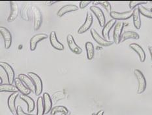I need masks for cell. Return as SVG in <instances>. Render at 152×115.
<instances>
[{"instance_id":"8","label":"cell","mask_w":152,"mask_h":115,"mask_svg":"<svg viewBox=\"0 0 152 115\" xmlns=\"http://www.w3.org/2000/svg\"><path fill=\"white\" fill-rule=\"evenodd\" d=\"M67 42L70 50L75 54L80 55L82 53V49L76 44L73 36L71 34H68L67 36Z\"/></svg>"},{"instance_id":"17","label":"cell","mask_w":152,"mask_h":115,"mask_svg":"<svg viewBox=\"0 0 152 115\" xmlns=\"http://www.w3.org/2000/svg\"><path fill=\"white\" fill-rule=\"evenodd\" d=\"M78 10V7L75 5H72V4H69V5H64V7L59 10L57 13V15L59 16V17H61V16L65 15L66 13H70V12H73L76 11Z\"/></svg>"},{"instance_id":"23","label":"cell","mask_w":152,"mask_h":115,"mask_svg":"<svg viewBox=\"0 0 152 115\" xmlns=\"http://www.w3.org/2000/svg\"><path fill=\"white\" fill-rule=\"evenodd\" d=\"M133 24L134 27L137 30H139L141 27V20H140V11L138 7H136L133 10Z\"/></svg>"},{"instance_id":"3","label":"cell","mask_w":152,"mask_h":115,"mask_svg":"<svg viewBox=\"0 0 152 115\" xmlns=\"http://www.w3.org/2000/svg\"><path fill=\"white\" fill-rule=\"evenodd\" d=\"M90 34L92 38L94 39L95 42H96V43H97L99 45L103 46V47H108V46L112 45L114 43V42L108 41L107 40V39H105L104 38H102L101 36L98 34V32L94 28L91 29Z\"/></svg>"},{"instance_id":"27","label":"cell","mask_w":152,"mask_h":115,"mask_svg":"<svg viewBox=\"0 0 152 115\" xmlns=\"http://www.w3.org/2000/svg\"><path fill=\"white\" fill-rule=\"evenodd\" d=\"M45 114L43 98L39 97L37 101V114L36 115H44Z\"/></svg>"},{"instance_id":"34","label":"cell","mask_w":152,"mask_h":115,"mask_svg":"<svg viewBox=\"0 0 152 115\" xmlns=\"http://www.w3.org/2000/svg\"><path fill=\"white\" fill-rule=\"evenodd\" d=\"M16 114L17 115H34V114L26 113L25 112L22 110L21 106H20V105H18L17 108H16Z\"/></svg>"},{"instance_id":"14","label":"cell","mask_w":152,"mask_h":115,"mask_svg":"<svg viewBox=\"0 0 152 115\" xmlns=\"http://www.w3.org/2000/svg\"><path fill=\"white\" fill-rule=\"evenodd\" d=\"M18 78L25 84L26 87L31 90V91L35 93V87L34 82L32 81L31 79L28 76L24 74H20L18 76Z\"/></svg>"},{"instance_id":"39","label":"cell","mask_w":152,"mask_h":115,"mask_svg":"<svg viewBox=\"0 0 152 115\" xmlns=\"http://www.w3.org/2000/svg\"><path fill=\"white\" fill-rule=\"evenodd\" d=\"M2 82H3L2 78H0V84H2Z\"/></svg>"},{"instance_id":"21","label":"cell","mask_w":152,"mask_h":115,"mask_svg":"<svg viewBox=\"0 0 152 115\" xmlns=\"http://www.w3.org/2000/svg\"><path fill=\"white\" fill-rule=\"evenodd\" d=\"M116 23V21L114 19H112L109 21L102 30V35L103 36V38L105 39H109V33H110L111 29L113 28V26Z\"/></svg>"},{"instance_id":"5","label":"cell","mask_w":152,"mask_h":115,"mask_svg":"<svg viewBox=\"0 0 152 115\" xmlns=\"http://www.w3.org/2000/svg\"><path fill=\"white\" fill-rule=\"evenodd\" d=\"M0 33H1L3 41H4L5 49H9L11 47L12 44V35L11 34V32H10V31L7 28L1 26V27H0Z\"/></svg>"},{"instance_id":"7","label":"cell","mask_w":152,"mask_h":115,"mask_svg":"<svg viewBox=\"0 0 152 115\" xmlns=\"http://www.w3.org/2000/svg\"><path fill=\"white\" fill-rule=\"evenodd\" d=\"M90 10L91 12H93L95 16H96V18L97 19L99 23V25L101 26V27H104L105 26V22H106V19L104 15V13L102 12V10L98 7L93 5L90 7Z\"/></svg>"},{"instance_id":"32","label":"cell","mask_w":152,"mask_h":115,"mask_svg":"<svg viewBox=\"0 0 152 115\" xmlns=\"http://www.w3.org/2000/svg\"><path fill=\"white\" fill-rule=\"evenodd\" d=\"M148 1H131L129 2V7L131 9H134L138 5H142L143 4H146Z\"/></svg>"},{"instance_id":"20","label":"cell","mask_w":152,"mask_h":115,"mask_svg":"<svg viewBox=\"0 0 152 115\" xmlns=\"http://www.w3.org/2000/svg\"><path fill=\"white\" fill-rule=\"evenodd\" d=\"M20 99L23 101H24L25 103L27 104L28 112L29 113H30L34 111L35 104L34 99H33L31 97L28 96V95H26L23 94L20 95Z\"/></svg>"},{"instance_id":"26","label":"cell","mask_w":152,"mask_h":115,"mask_svg":"<svg viewBox=\"0 0 152 115\" xmlns=\"http://www.w3.org/2000/svg\"><path fill=\"white\" fill-rule=\"evenodd\" d=\"M0 91L1 92H11V93H15L18 92V89L15 85L10 84H4L0 85Z\"/></svg>"},{"instance_id":"16","label":"cell","mask_w":152,"mask_h":115,"mask_svg":"<svg viewBox=\"0 0 152 115\" xmlns=\"http://www.w3.org/2000/svg\"><path fill=\"white\" fill-rule=\"evenodd\" d=\"M10 5H11V13L7 18L8 22H12L17 18L18 15V7L17 3L15 1H10Z\"/></svg>"},{"instance_id":"25","label":"cell","mask_w":152,"mask_h":115,"mask_svg":"<svg viewBox=\"0 0 152 115\" xmlns=\"http://www.w3.org/2000/svg\"><path fill=\"white\" fill-rule=\"evenodd\" d=\"M86 47V55H87V58L88 60H91L94 57V54H95V49L94 45L91 42H88L86 43L85 44Z\"/></svg>"},{"instance_id":"35","label":"cell","mask_w":152,"mask_h":115,"mask_svg":"<svg viewBox=\"0 0 152 115\" xmlns=\"http://www.w3.org/2000/svg\"><path fill=\"white\" fill-rule=\"evenodd\" d=\"M91 2H93V1H81L80 2V4H79V6H80V8L81 9H83L86 7Z\"/></svg>"},{"instance_id":"28","label":"cell","mask_w":152,"mask_h":115,"mask_svg":"<svg viewBox=\"0 0 152 115\" xmlns=\"http://www.w3.org/2000/svg\"><path fill=\"white\" fill-rule=\"evenodd\" d=\"M59 113H65L66 114H70V112L69 111L68 108L64 106H56L50 111V115H56Z\"/></svg>"},{"instance_id":"1","label":"cell","mask_w":152,"mask_h":115,"mask_svg":"<svg viewBox=\"0 0 152 115\" xmlns=\"http://www.w3.org/2000/svg\"><path fill=\"white\" fill-rule=\"evenodd\" d=\"M134 74L135 76H136L138 82L137 93L138 94L142 93L145 91V90H146V86H147V82H146V78H145V76L142 72L140 70H138V69L134 70Z\"/></svg>"},{"instance_id":"4","label":"cell","mask_w":152,"mask_h":115,"mask_svg":"<svg viewBox=\"0 0 152 115\" xmlns=\"http://www.w3.org/2000/svg\"><path fill=\"white\" fill-rule=\"evenodd\" d=\"M0 66L4 69V70L6 72V75L7 76V82H9V84H13L15 79V73L11 66L6 62H0Z\"/></svg>"},{"instance_id":"13","label":"cell","mask_w":152,"mask_h":115,"mask_svg":"<svg viewBox=\"0 0 152 115\" xmlns=\"http://www.w3.org/2000/svg\"><path fill=\"white\" fill-rule=\"evenodd\" d=\"M49 38H50V44L56 50L58 51H63L64 49V46L61 42H59L57 38V35L54 31H52L50 36H49Z\"/></svg>"},{"instance_id":"18","label":"cell","mask_w":152,"mask_h":115,"mask_svg":"<svg viewBox=\"0 0 152 115\" xmlns=\"http://www.w3.org/2000/svg\"><path fill=\"white\" fill-rule=\"evenodd\" d=\"M15 84L16 88L18 89V91H20V93L21 94L28 95L31 92V90L26 87L25 84L18 78H16L15 79Z\"/></svg>"},{"instance_id":"6","label":"cell","mask_w":152,"mask_h":115,"mask_svg":"<svg viewBox=\"0 0 152 115\" xmlns=\"http://www.w3.org/2000/svg\"><path fill=\"white\" fill-rule=\"evenodd\" d=\"M33 13H34V30H38L41 28L42 22V14L41 13L40 9L37 7L33 6Z\"/></svg>"},{"instance_id":"36","label":"cell","mask_w":152,"mask_h":115,"mask_svg":"<svg viewBox=\"0 0 152 115\" xmlns=\"http://www.w3.org/2000/svg\"><path fill=\"white\" fill-rule=\"evenodd\" d=\"M57 2H58V1H47L46 3H47L48 5H51L52 4H54V3H56Z\"/></svg>"},{"instance_id":"42","label":"cell","mask_w":152,"mask_h":115,"mask_svg":"<svg viewBox=\"0 0 152 115\" xmlns=\"http://www.w3.org/2000/svg\"><path fill=\"white\" fill-rule=\"evenodd\" d=\"M151 67H152V66H151Z\"/></svg>"},{"instance_id":"15","label":"cell","mask_w":152,"mask_h":115,"mask_svg":"<svg viewBox=\"0 0 152 115\" xmlns=\"http://www.w3.org/2000/svg\"><path fill=\"white\" fill-rule=\"evenodd\" d=\"M18 96V92H15L12 93L9 95L7 100V105L9 111L12 114H16V108L15 106V101L16 98Z\"/></svg>"},{"instance_id":"33","label":"cell","mask_w":152,"mask_h":115,"mask_svg":"<svg viewBox=\"0 0 152 115\" xmlns=\"http://www.w3.org/2000/svg\"><path fill=\"white\" fill-rule=\"evenodd\" d=\"M64 97H65V95L64 93H55L54 95V96H53V100H54V103H56V102H58L59 100L62 99H64Z\"/></svg>"},{"instance_id":"38","label":"cell","mask_w":152,"mask_h":115,"mask_svg":"<svg viewBox=\"0 0 152 115\" xmlns=\"http://www.w3.org/2000/svg\"><path fill=\"white\" fill-rule=\"evenodd\" d=\"M104 114V111L103 110H101L98 112V113L96 114V115H103Z\"/></svg>"},{"instance_id":"40","label":"cell","mask_w":152,"mask_h":115,"mask_svg":"<svg viewBox=\"0 0 152 115\" xmlns=\"http://www.w3.org/2000/svg\"><path fill=\"white\" fill-rule=\"evenodd\" d=\"M61 115H67V114H65V113H62Z\"/></svg>"},{"instance_id":"41","label":"cell","mask_w":152,"mask_h":115,"mask_svg":"<svg viewBox=\"0 0 152 115\" xmlns=\"http://www.w3.org/2000/svg\"><path fill=\"white\" fill-rule=\"evenodd\" d=\"M151 11H152V8H151Z\"/></svg>"},{"instance_id":"29","label":"cell","mask_w":152,"mask_h":115,"mask_svg":"<svg viewBox=\"0 0 152 115\" xmlns=\"http://www.w3.org/2000/svg\"><path fill=\"white\" fill-rule=\"evenodd\" d=\"M29 7H30V4H29V3H26V4L23 5L20 10V15L22 19L27 21H28L29 20V16L28 15V11L29 9Z\"/></svg>"},{"instance_id":"12","label":"cell","mask_w":152,"mask_h":115,"mask_svg":"<svg viewBox=\"0 0 152 115\" xmlns=\"http://www.w3.org/2000/svg\"><path fill=\"white\" fill-rule=\"evenodd\" d=\"M48 36L46 34H37L33 37L30 39V42H29V47H30L31 51L35 50L36 47H37V45L39 42L44 39L48 38Z\"/></svg>"},{"instance_id":"9","label":"cell","mask_w":152,"mask_h":115,"mask_svg":"<svg viewBox=\"0 0 152 115\" xmlns=\"http://www.w3.org/2000/svg\"><path fill=\"white\" fill-rule=\"evenodd\" d=\"M93 22H94L93 16H92V15L90 13H87L86 19L84 23L78 30V34H83V33L87 32L88 30L91 28V25L93 24Z\"/></svg>"},{"instance_id":"10","label":"cell","mask_w":152,"mask_h":115,"mask_svg":"<svg viewBox=\"0 0 152 115\" xmlns=\"http://www.w3.org/2000/svg\"><path fill=\"white\" fill-rule=\"evenodd\" d=\"M133 10H131V11H126V12H123V13L112 11L110 13V15L112 19L115 20V21H116V20L121 21V20H127L129 19H130L131 16H133Z\"/></svg>"},{"instance_id":"2","label":"cell","mask_w":152,"mask_h":115,"mask_svg":"<svg viewBox=\"0 0 152 115\" xmlns=\"http://www.w3.org/2000/svg\"><path fill=\"white\" fill-rule=\"evenodd\" d=\"M28 76L31 79L32 81L34 82V84L35 87V93L36 95L39 96V95H40L42 93V90H43V85H42L41 78L39 77V75L32 72H29L28 73Z\"/></svg>"},{"instance_id":"24","label":"cell","mask_w":152,"mask_h":115,"mask_svg":"<svg viewBox=\"0 0 152 115\" xmlns=\"http://www.w3.org/2000/svg\"><path fill=\"white\" fill-rule=\"evenodd\" d=\"M140 38V36L138 33L133 31H127L125 32L121 37V42H123L128 39H138Z\"/></svg>"},{"instance_id":"11","label":"cell","mask_w":152,"mask_h":115,"mask_svg":"<svg viewBox=\"0 0 152 115\" xmlns=\"http://www.w3.org/2000/svg\"><path fill=\"white\" fill-rule=\"evenodd\" d=\"M124 26V23L121 22H118L115 26L114 30L113 32V39L114 42L115 44H119L121 42V33Z\"/></svg>"},{"instance_id":"37","label":"cell","mask_w":152,"mask_h":115,"mask_svg":"<svg viewBox=\"0 0 152 115\" xmlns=\"http://www.w3.org/2000/svg\"><path fill=\"white\" fill-rule=\"evenodd\" d=\"M148 49H149L150 56H151V61H152V46H150V47H148Z\"/></svg>"},{"instance_id":"31","label":"cell","mask_w":152,"mask_h":115,"mask_svg":"<svg viewBox=\"0 0 152 115\" xmlns=\"http://www.w3.org/2000/svg\"><path fill=\"white\" fill-rule=\"evenodd\" d=\"M95 3L101 5L108 13H110L112 12L111 11L112 7H111L110 3L108 1H95Z\"/></svg>"},{"instance_id":"19","label":"cell","mask_w":152,"mask_h":115,"mask_svg":"<svg viewBox=\"0 0 152 115\" xmlns=\"http://www.w3.org/2000/svg\"><path fill=\"white\" fill-rule=\"evenodd\" d=\"M129 47L138 54L141 62H144L146 60V53H145L142 47L137 44H131Z\"/></svg>"},{"instance_id":"22","label":"cell","mask_w":152,"mask_h":115,"mask_svg":"<svg viewBox=\"0 0 152 115\" xmlns=\"http://www.w3.org/2000/svg\"><path fill=\"white\" fill-rule=\"evenodd\" d=\"M43 101H44V106H45V114H47L49 113H50L51 110L52 109V101L51 97L50 96L48 93H45L43 94Z\"/></svg>"},{"instance_id":"30","label":"cell","mask_w":152,"mask_h":115,"mask_svg":"<svg viewBox=\"0 0 152 115\" xmlns=\"http://www.w3.org/2000/svg\"><path fill=\"white\" fill-rule=\"evenodd\" d=\"M138 9H139L140 14L146 16V17L152 19V11H151V9H148L143 5L138 6Z\"/></svg>"}]
</instances>
